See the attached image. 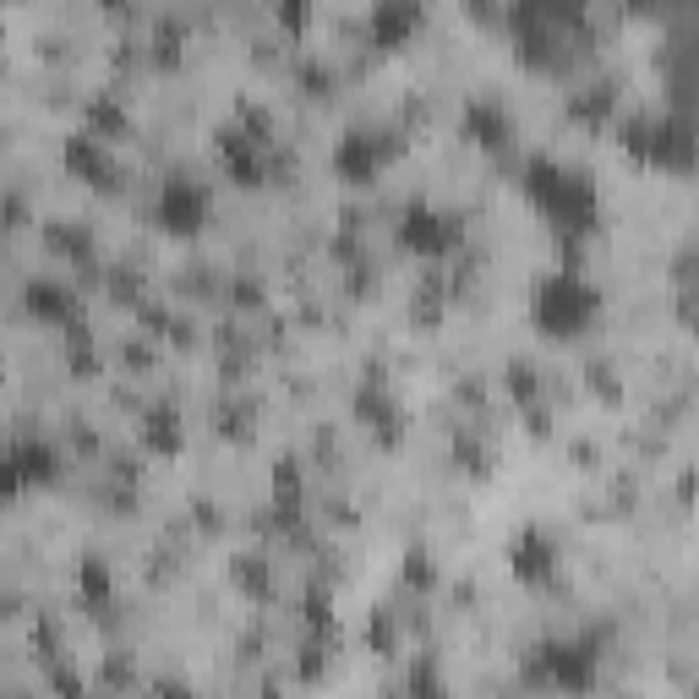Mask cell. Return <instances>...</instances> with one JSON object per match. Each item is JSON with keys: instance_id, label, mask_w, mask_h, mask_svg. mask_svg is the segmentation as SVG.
Returning <instances> with one entry per match:
<instances>
[{"instance_id": "1", "label": "cell", "mask_w": 699, "mask_h": 699, "mask_svg": "<svg viewBox=\"0 0 699 699\" xmlns=\"http://www.w3.org/2000/svg\"><path fill=\"white\" fill-rule=\"evenodd\" d=\"M596 306H601V295L579 274H558V280H547L536 290V323L547 334H579L596 317Z\"/></svg>"}, {"instance_id": "3", "label": "cell", "mask_w": 699, "mask_h": 699, "mask_svg": "<svg viewBox=\"0 0 699 699\" xmlns=\"http://www.w3.org/2000/svg\"><path fill=\"white\" fill-rule=\"evenodd\" d=\"M514 563H520V574H531V579H547V574H553V547H547L536 531H525V542H520Z\"/></svg>"}, {"instance_id": "2", "label": "cell", "mask_w": 699, "mask_h": 699, "mask_svg": "<svg viewBox=\"0 0 699 699\" xmlns=\"http://www.w3.org/2000/svg\"><path fill=\"white\" fill-rule=\"evenodd\" d=\"M416 22H421V6H389V0L372 6V33H378L383 44H400Z\"/></svg>"}]
</instances>
